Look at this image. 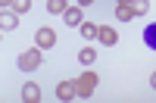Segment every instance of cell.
Returning a JSON list of instances; mask_svg holds the SVG:
<instances>
[{
    "mask_svg": "<svg viewBox=\"0 0 156 103\" xmlns=\"http://www.w3.org/2000/svg\"><path fill=\"white\" fill-rule=\"evenodd\" d=\"M16 66H19L22 72L37 69V66H41V47H31V50H25V53H19V62H16Z\"/></svg>",
    "mask_w": 156,
    "mask_h": 103,
    "instance_id": "cell-1",
    "label": "cell"
},
{
    "mask_svg": "<svg viewBox=\"0 0 156 103\" xmlns=\"http://www.w3.org/2000/svg\"><path fill=\"white\" fill-rule=\"evenodd\" d=\"M97 87V72H81V78H75V91L78 97H90Z\"/></svg>",
    "mask_w": 156,
    "mask_h": 103,
    "instance_id": "cell-2",
    "label": "cell"
},
{
    "mask_svg": "<svg viewBox=\"0 0 156 103\" xmlns=\"http://www.w3.org/2000/svg\"><path fill=\"white\" fill-rule=\"evenodd\" d=\"M34 41H37L41 50H50V47H56V31H53V28H37Z\"/></svg>",
    "mask_w": 156,
    "mask_h": 103,
    "instance_id": "cell-3",
    "label": "cell"
},
{
    "mask_svg": "<svg viewBox=\"0 0 156 103\" xmlns=\"http://www.w3.org/2000/svg\"><path fill=\"white\" fill-rule=\"evenodd\" d=\"M56 97H59L62 103L75 100V97H78V91H75V81H59V84H56Z\"/></svg>",
    "mask_w": 156,
    "mask_h": 103,
    "instance_id": "cell-4",
    "label": "cell"
},
{
    "mask_svg": "<svg viewBox=\"0 0 156 103\" xmlns=\"http://www.w3.org/2000/svg\"><path fill=\"white\" fill-rule=\"evenodd\" d=\"M100 44H106V47H112V44H119V31L115 28H109V25H100Z\"/></svg>",
    "mask_w": 156,
    "mask_h": 103,
    "instance_id": "cell-5",
    "label": "cell"
},
{
    "mask_svg": "<svg viewBox=\"0 0 156 103\" xmlns=\"http://www.w3.org/2000/svg\"><path fill=\"white\" fill-rule=\"evenodd\" d=\"M0 25H3L6 31L19 28V12H16V9H6V6H3V16H0Z\"/></svg>",
    "mask_w": 156,
    "mask_h": 103,
    "instance_id": "cell-6",
    "label": "cell"
},
{
    "mask_svg": "<svg viewBox=\"0 0 156 103\" xmlns=\"http://www.w3.org/2000/svg\"><path fill=\"white\" fill-rule=\"evenodd\" d=\"M78 31H81V37H87V41H94V37L100 34V25H97V22H87V19H84L81 25H78Z\"/></svg>",
    "mask_w": 156,
    "mask_h": 103,
    "instance_id": "cell-7",
    "label": "cell"
},
{
    "mask_svg": "<svg viewBox=\"0 0 156 103\" xmlns=\"http://www.w3.org/2000/svg\"><path fill=\"white\" fill-rule=\"evenodd\" d=\"M22 100H25V103H37V100H41V87L28 81V84L22 87Z\"/></svg>",
    "mask_w": 156,
    "mask_h": 103,
    "instance_id": "cell-8",
    "label": "cell"
},
{
    "mask_svg": "<svg viewBox=\"0 0 156 103\" xmlns=\"http://www.w3.org/2000/svg\"><path fill=\"white\" fill-rule=\"evenodd\" d=\"M144 44H147L150 50H156V22H150L147 28H144Z\"/></svg>",
    "mask_w": 156,
    "mask_h": 103,
    "instance_id": "cell-9",
    "label": "cell"
},
{
    "mask_svg": "<svg viewBox=\"0 0 156 103\" xmlns=\"http://www.w3.org/2000/svg\"><path fill=\"white\" fill-rule=\"evenodd\" d=\"M131 16H134L131 3H119V6H115V19H119V22H131Z\"/></svg>",
    "mask_w": 156,
    "mask_h": 103,
    "instance_id": "cell-10",
    "label": "cell"
},
{
    "mask_svg": "<svg viewBox=\"0 0 156 103\" xmlns=\"http://www.w3.org/2000/svg\"><path fill=\"white\" fill-rule=\"evenodd\" d=\"M62 16H66V22H69V25H81V22H84V19H81V9H78V6H69Z\"/></svg>",
    "mask_w": 156,
    "mask_h": 103,
    "instance_id": "cell-11",
    "label": "cell"
},
{
    "mask_svg": "<svg viewBox=\"0 0 156 103\" xmlns=\"http://www.w3.org/2000/svg\"><path fill=\"white\" fill-rule=\"evenodd\" d=\"M66 9H69L66 0H47V12H53V16L56 12H66Z\"/></svg>",
    "mask_w": 156,
    "mask_h": 103,
    "instance_id": "cell-12",
    "label": "cell"
},
{
    "mask_svg": "<svg viewBox=\"0 0 156 103\" xmlns=\"http://www.w3.org/2000/svg\"><path fill=\"white\" fill-rule=\"evenodd\" d=\"M78 59H81L84 66H90V62L97 59V50H94V47H81V53H78Z\"/></svg>",
    "mask_w": 156,
    "mask_h": 103,
    "instance_id": "cell-13",
    "label": "cell"
},
{
    "mask_svg": "<svg viewBox=\"0 0 156 103\" xmlns=\"http://www.w3.org/2000/svg\"><path fill=\"white\" fill-rule=\"evenodd\" d=\"M147 9H150V0H131V12L134 16H144Z\"/></svg>",
    "mask_w": 156,
    "mask_h": 103,
    "instance_id": "cell-14",
    "label": "cell"
},
{
    "mask_svg": "<svg viewBox=\"0 0 156 103\" xmlns=\"http://www.w3.org/2000/svg\"><path fill=\"white\" fill-rule=\"evenodd\" d=\"M9 6L16 9V12H28V9H31V0H12Z\"/></svg>",
    "mask_w": 156,
    "mask_h": 103,
    "instance_id": "cell-15",
    "label": "cell"
},
{
    "mask_svg": "<svg viewBox=\"0 0 156 103\" xmlns=\"http://www.w3.org/2000/svg\"><path fill=\"white\" fill-rule=\"evenodd\" d=\"M150 87H153V91H156V72L150 75Z\"/></svg>",
    "mask_w": 156,
    "mask_h": 103,
    "instance_id": "cell-16",
    "label": "cell"
},
{
    "mask_svg": "<svg viewBox=\"0 0 156 103\" xmlns=\"http://www.w3.org/2000/svg\"><path fill=\"white\" fill-rule=\"evenodd\" d=\"M78 3H81V6H90V3H94V0H78Z\"/></svg>",
    "mask_w": 156,
    "mask_h": 103,
    "instance_id": "cell-17",
    "label": "cell"
},
{
    "mask_svg": "<svg viewBox=\"0 0 156 103\" xmlns=\"http://www.w3.org/2000/svg\"><path fill=\"white\" fill-rule=\"evenodd\" d=\"M9 3H12V0H3V6H9Z\"/></svg>",
    "mask_w": 156,
    "mask_h": 103,
    "instance_id": "cell-18",
    "label": "cell"
},
{
    "mask_svg": "<svg viewBox=\"0 0 156 103\" xmlns=\"http://www.w3.org/2000/svg\"><path fill=\"white\" fill-rule=\"evenodd\" d=\"M119 3H131V0H119Z\"/></svg>",
    "mask_w": 156,
    "mask_h": 103,
    "instance_id": "cell-19",
    "label": "cell"
}]
</instances>
